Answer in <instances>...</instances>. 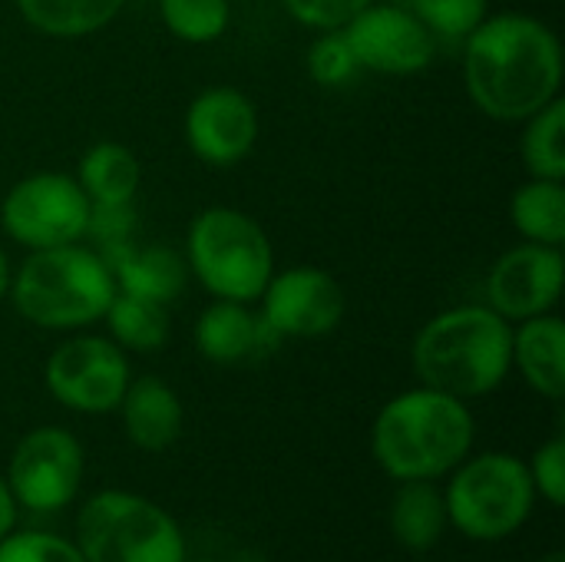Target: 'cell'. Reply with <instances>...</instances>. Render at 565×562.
<instances>
[{"label":"cell","mask_w":565,"mask_h":562,"mask_svg":"<svg viewBox=\"0 0 565 562\" xmlns=\"http://www.w3.org/2000/svg\"><path fill=\"white\" fill-rule=\"evenodd\" d=\"M159 13L185 43H212L228 26V0H159Z\"/></svg>","instance_id":"cell-25"},{"label":"cell","mask_w":565,"mask_h":562,"mask_svg":"<svg viewBox=\"0 0 565 562\" xmlns=\"http://www.w3.org/2000/svg\"><path fill=\"white\" fill-rule=\"evenodd\" d=\"M473 444V417L460 397L434 388L394 397L374 421L371 450L381 470L401 484L437 480L463 464Z\"/></svg>","instance_id":"cell-2"},{"label":"cell","mask_w":565,"mask_h":562,"mask_svg":"<svg viewBox=\"0 0 565 562\" xmlns=\"http://www.w3.org/2000/svg\"><path fill=\"white\" fill-rule=\"evenodd\" d=\"M285 10L315 30H341L354 13H361L374 0H281Z\"/></svg>","instance_id":"cell-29"},{"label":"cell","mask_w":565,"mask_h":562,"mask_svg":"<svg viewBox=\"0 0 565 562\" xmlns=\"http://www.w3.org/2000/svg\"><path fill=\"white\" fill-rule=\"evenodd\" d=\"M126 0H17L23 20L46 33V36H60V40H73V36H89L96 30H103Z\"/></svg>","instance_id":"cell-22"},{"label":"cell","mask_w":565,"mask_h":562,"mask_svg":"<svg viewBox=\"0 0 565 562\" xmlns=\"http://www.w3.org/2000/svg\"><path fill=\"white\" fill-rule=\"evenodd\" d=\"M546 562H565V556H563V553H553V556H550Z\"/></svg>","instance_id":"cell-34"},{"label":"cell","mask_w":565,"mask_h":562,"mask_svg":"<svg viewBox=\"0 0 565 562\" xmlns=\"http://www.w3.org/2000/svg\"><path fill=\"white\" fill-rule=\"evenodd\" d=\"M103 262L109 265L119 291H129L159 305L175 301L189 282V265L182 262V255L162 245L136 248L129 242H116V245H106Z\"/></svg>","instance_id":"cell-15"},{"label":"cell","mask_w":565,"mask_h":562,"mask_svg":"<svg viewBox=\"0 0 565 562\" xmlns=\"http://www.w3.org/2000/svg\"><path fill=\"white\" fill-rule=\"evenodd\" d=\"M411 10L434 36L467 40L487 17V0H411Z\"/></svg>","instance_id":"cell-26"},{"label":"cell","mask_w":565,"mask_h":562,"mask_svg":"<svg viewBox=\"0 0 565 562\" xmlns=\"http://www.w3.org/2000/svg\"><path fill=\"white\" fill-rule=\"evenodd\" d=\"M13 523H17V500L10 494V484L0 477V540L13 530Z\"/></svg>","instance_id":"cell-32"},{"label":"cell","mask_w":565,"mask_h":562,"mask_svg":"<svg viewBox=\"0 0 565 562\" xmlns=\"http://www.w3.org/2000/svg\"><path fill=\"white\" fill-rule=\"evenodd\" d=\"M530 477H533V487L553 503V507H563L565 503V441L563 437H553L550 444H543L530 464Z\"/></svg>","instance_id":"cell-30"},{"label":"cell","mask_w":565,"mask_h":562,"mask_svg":"<svg viewBox=\"0 0 565 562\" xmlns=\"http://www.w3.org/2000/svg\"><path fill=\"white\" fill-rule=\"evenodd\" d=\"M341 36L348 40L358 66L374 73L404 76L434 60V33L407 7L367 3L341 26Z\"/></svg>","instance_id":"cell-11"},{"label":"cell","mask_w":565,"mask_h":562,"mask_svg":"<svg viewBox=\"0 0 565 562\" xmlns=\"http://www.w3.org/2000/svg\"><path fill=\"white\" fill-rule=\"evenodd\" d=\"M516 232L530 242L559 248L565 242V189L563 179H530L510 202Z\"/></svg>","instance_id":"cell-21"},{"label":"cell","mask_w":565,"mask_h":562,"mask_svg":"<svg viewBox=\"0 0 565 562\" xmlns=\"http://www.w3.org/2000/svg\"><path fill=\"white\" fill-rule=\"evenodd\" d=\"M563 252L553 245L526 242L497 258L487 278L490 308L507 321L546 315L563 291Z\"/></svg>","instance_id":"cell-13"},{"label":"cell","mask_w":565,"mask_h":562,"mask_svg":"<svg viewBox=\"0 0 565 562\" xmlns=\"http://www.w3.org/2000/svg\"><path fill=\"white\" fill-rule=\"evenodd\" d=\"M265 325L242 305L215 298L195 325V344L199 351L215 364H238L265 341Z\"/></svg>","instance_id":"cell-18"},{"label":"cell","mask_w":565,"mask_h":562,"mask_svg":"<svg viewBox=\"0 0 565 562\" xmlns=\"http://www.w3.org/2000/svg\"><path fill=\"white\" fill-rule=\"evenodd\" d=\"M308 70L321 86H341L354 76L358 60L348 46V40L341 36V30H328L311 50H308Z\"/></svg>","instance_id":"cell-27"},{"label":"cell","mask_w":565,"mask_h":562,"mask_svg":"<svg viewBox=\"0 0 565 562\" xmlns=\"http://www.w3.org/2000/svg\"><path fill=\"white\" fill-rule=\"evenodd\" d=\"M7 288H10V262H7V252H3V245H0V301H3V295H7Z\"/></svg>","instance_id":"cell-33"},{"label":"cell","mask_w":565,"mask_h":562,"mask_svg":"<svg viewBox=\"0 0 565 562\" xmlns=\"http://www.w3.org/2000/svg\"><path fill=\"white\" fill-rule=\"evenodd\" d=\"M142 169L139 159L119 142H96L79 159V189L93 205H129L136 199Z\"/></svg>","instance_id":"cell-19"},{"label":"cell","mask_w":565,"mask_h":562,"mask_svg":"<svg viewBox=\"0 0 565 562\" xmlns=\"http://www.w3.org/2000/svg\"><path fill=\"white\" fill-rule=\"evenodd\" d=\"M89 222V199L76 179L63 172H36L20 179L3 205L0 225L23 248H56L79 242Z\"/></svg>","instance_id":"cell-8"},{"label":"cell","mask_w":565,"mask_h":562,"mask_svg":"<svg viewBox=\"0 0 565 562\" xmlns=\"http://www.w3.org/2000/svg\"><path fill=\"white\" fill-rule=\"evenodd\" d=\"M513 368V328L487 305H460L427 321L414 341V371L424 388L450 397H480Z\"/></svg>","instance_id":"cell-3"},{"label":"cell","mask_w":565,"mask_h":562,"mask_svg":"<svg viewBox=\"0 0 565 562\" xmlns=\"http://www.w3.org/2000/svg\"><path fill=\"white\" fill-rule=\"evenodd\" d=\"M258 136V113L235 86H212L199 93L185 113V142L209 166L242 162Z\"/></svg>","instance_id":"cell-14"},{"label":"cell","mask_w":565,"mask_h":562,"mask_svg":"<svg viewBox=\"0 0 565 562\" xmlns=\"http://www.w3.org/2000/svg\"><path fill=\"white\" fill-rule=\"evenodd\" d=\"M262 305L265 331L281 338H321L334 331L344 318L341 285L328 272L311 265L271 275L262 291Z\"/></svg>","instance_id":"cell-12"},{"label":"cell","mask_w":565,"mask_h":562,"mask_svg":"<svg viewBox=\"0 0 565 562\" xmlns=\"http://www.w3.org/2000/svg\"><path fill=\"white\" fill-rule=\"evenodd\" d=\"M7 291L30 325L73 331L106 315L116 295V278L99 252L70 242L56 248H36L17 268Z\"/></svg>","instance_id":"cell-4"},{"label":"cell","mask_w":565,"mask_h":562,"mask_svg":"<svg viewBox=\"0 0 565 562\" xmlns=\"http://www.w3.org/2000/svg\"><path fill=\"white\" fill-rule=\"evenodd\" d=\"M83 480V447L63 427L30 431L10 457V494L26 510H63Z\"/></svg>","instance_id":"cell-10"},{"label":"cell","mask_w":565,"mask_h":562,"mask_svg":"<svg viewBox=\"0 0 565 562\" xmlns=\"http://www.w3.org/2000/svg\"><path fill=\"white\" fill-rule=\"evenodd\" d=\"M447 527V503L430 480H407L391 507V533L401 547L427 553Z\"/></svg>","instance_id":"cell-20"},{"label":"cell","mask_w":565,"mask_h":562,"mask_svg":"<svg viewBox=\"0 0 565 562\" xmlns=\"http://www.w3.org/2000/svg\"><path fill=\"white\" fill-rule=\"evenodd\" d=\"M46 388L70 411L109 414L129 388L126 354L116 341L93 335L63 341L46 361Z\"/></svg>","instance_id":"cell-9"},{"label":"cell","mask_w":565,"mask_h":562,"mask_svg":"<svg viewBox=\"0 0 565 562\" xmlns=\"http://www.w3.org/2000/svg\"><path fill=\"white\" fill-rule=\"evenodd\" d=\"M119 407H122L126 434L139 450L149 454L169 450L182 434V404L175 391L159 378L129 381Z\"/></svg>","instance_id":"cell-16"},{"label":"cell","mask_w":565,"mask_h":562,"mask_svg":"<svg viewBox=\"0 0 565 562\" xmlns=\"http://www.w3.org/2000/svg\"><path fill=\"white\" fill-rule=\"evenodd\" d=\"M0 562H86L83 553L53 533H17L0 540Z\"/></svg>","instance_id":"cell-28"},{"label":"cell","mask_w":565,"mask_h":562,"mask_svg":"<svg viewBox=\"0 0 565 562\" xmlns=\"http://www.w3.org/2000/svg\"><path fill=\"white\" fill-rule=\"evenodd\" d=\"M76 550L86 562H185V540L175 520L122 490L96 494L83 507Z\"/></svg>","instance_id":"cell-6"},{"label":"cell","mask_w":565,"mask_h":562,"mask_svg":"<svg viewBox=\"0 0 565 562\" xmlns=\"http://www.w3.org/2000/svg\"><path fill=\"white\" fill-rule=\"evenodd\" d=\"M520 149L533 179H565V103L559 96L530 116Z\"/></svg>","instance_id":"cell-24"},{"label":"cell","mask_w":565,"mask_h":562,"mask_svg":"<svg viewBox=\"0 0 565 562\" xmlns=\"http://www.w3.org/2000/svg\"><path fill=\"white\" fill-rule=\"evenodd\" d=\"M513 361L526 384L550 397L563 401L565 397V325L556 315H536L526 318L513 331Z\"/></svg>","instance_id":"cell-17"},{"label":"cell","mask_w":565,"mask_h":562,"mask_svg":"<svg viewBox=\"0 0 565 562\" xmlns=\"http://www.w3.org/2000/svg\"><path fill=\"white\" fill-rule=\"evenodd\" d=\"M103 318L109 325L113 341L119 348H129V351L149 354V351H159L166 344V338H169L166 305L129 295V291H119V288H116V295H113Z\"/></svg>","instance_id":"cell-23"},{"label":"cell","mask_w":565,"mask_h":562,"mask_svg":"<svg viewBox=\"0 0 565 562\" xmlns=\"http://www.w3.org/2000/svg\"><path fill=\"white\" fill-rule=\"evenodd\" d=\"M189 272L202 288L225 301L262 298L268 278L275 275V252L265 229L228 205H215L195 215L189 225Z\"/></svg>","instance_id":"cell-5"},{"label":"cell","mask_w":565,"mask_h":562,"mask_svg":"<svg viewBox=\"0 0 565 562\" xmlns=\"http://www.w3.org/2000/svg\"><path fill=\"white\" fill-rule=\"evenodd\" d=\"M132 225H136L132 202H129V205H93V202H89L86 235H93L103 248H106V245H116V242H129Z\"/></svg>","instance_id":"cell-31"},{"label":"cell","mask_w":565,"mask_h":562,"mask_svg":"<svg viewBox=\"0 0 565 562\" xmlns=\"http://www.w3.org/2000/svg\"><path fill=\"white\" fill-rule=\"evenodd\" d=\"M463 79L470 99L490 119H530L559 96V36L526 13L483 17L463 46Z\"/></svg>","instance_id":"cell-1"},{"label":"cell","mask_w":565,"mask_h":562,"mask_svg":"<svg viewBox=\"0 0 565 562\" xmlns=\"http://www.w3.org/2000/svg\"><path fill=\"white\" fill-rule=\"evenodd\" d=\"M536 487L530 467L510 454H483L457 470L447 503V523L470 540H503L516 533L533 510Z\"/></svg>","instance_id":"cell-7"}]
</instances>
